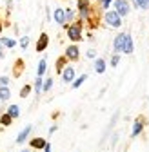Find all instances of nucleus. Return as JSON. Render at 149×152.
<instances>
[{
	"label": "nucleus",
	"instance_id": "obj_20",
	"mask_svg": "<svg viewBox=\"0 0 149 152\" xmlns=\"http://www.w3.org/2000/svg\"><path fill=\"white\" fill-rule=\"evenodd\" d=\"M86 80H87V76H86V74H82V76H80V78H78L77 82H73V87H74V89H78V87H80V85H82Z\"/></svg>",
	"mask_w": 149,
	"mask_h": 152
},
{
	"label": "nucleus",
	"instance_id": "obj_16",
	"mask_svg": "<svg viewBox=\"0 0 149 152\" xmlns=\"http://www.w3.org/2000/svg\"><path fill=\"white\" fill-rule=\"evenodd\" d=\"M95 69H97V72H98V74H102V72L105 71V62H104L102 58H98V60H97V64H95Z\"/></svg>",
	"mask_w": 149,
	"mask_h": 152
},
{
	"label": "nucleus",
	"instance_id": "obj_13",
	"mask_svg": "<svg viewBox=\"0 0 149 152\" xmlns=\"http://www.w3.org/2000/svg\"><path fill=\"white\" fill-rule=\"evenodd\" d=\"M31 147H33V148H44V147H46V140L35 138V140H31Z\"/></svg>",
	"mask_w": 149,
	"mask_h": 152
},
{
	"label": "nucleus",
	"instance_id": "obj_9",
	"mask_svg": "<svg viewBox=\"0 0 149 152\" xmlns=\"http://www.w3.org/2000/svg\"><path fill=\"white\" fill-rule=\"evenodd\" d=\"M133 38L129 36V34H125V42H124V49H122V53H125V54H131L133 53Z\"/></svg>",
	"mask_w": 149,
	"mask_h": 152
},
{
	"label": "nucleus",
	"instance_id": "obj_11",
	"mask_svg": "<svg viewBox=\"0 0 149 152\" xmlns=\"http://www.w3.org/2000/svg\"><path fill=\"white\" fill-rule=\"evenodd\" d=\"M142 129H144V123H142V120H136L135 123H133V130H131V138H136L140 132H142Z\"/></svg>",
	"mask_w": 149,
	"mask_h": 152
},
{
	"label": "nucleus",
	"instance_id": "obj_30",
	"mask_svg": "<svg viewBox=\"0 0 149 152\" xmlns=\"http://www.w3.org/2000/svg\"><path fill=\"white\" fill-rule=\"evenodd\" d=\"M95 54H97V53L93 51V49H91V51H87V58H95Z\"/></svg>",
	"mask_w": 149,
	"mask_h": 152
},
{
	"label": "nucleus",
	"instance_id": "obj_25",
	"mask_svg": "<svg viewBox=\"0 0 149 152\" xmlns=\"http://www.w3.org/2000/svg\"><path fill=\"white\" fill-rule=\"evenodd\" d=\"M51 87H53V80H51V78H47V80H46V83H44V91H49Z\"/></svg>",
	"mask_w": 149,
	"mask_h": 152
},
{
	"label": "nucleus",
	"instance_id": "obj_33",
	"mask_svg": "<svg viewBox=\"0 0 149 152\" xmlns=\"http://www.w3.org/2000/svg\"><path fill=\"white\" fill-rule=\"evenodd\" d=\"M0 31H2V24H0Z\"/></svg>",
	"mask_w": 149,
	"mask_h": 152
},
{
	"label": "nucleus",
	"instance_id": "obj_21",
	"mask_svg": "<svg viewBox=\"0 0 149 152\" xmlns=\"http://www.w3.org/2000/svg\"><path fill=\"white\" fill-rule=\"evenodd\" d=\"M11 120H13V118L9 116V114H7V112H6V114H4V116H2V118H0V123H2V125H11Z\"/></svg>",
	"mask_w": 149,
	"mask_h": 152
},
{
	"label": "nucleus",
	"instance_id": "obj_24",
	"mask_svg": "<svg viewBox=\"0 0 149 152\" xmlns=\"http://www.w3.org/2000/svg\"><path fill=\"white\" fill-rule=\"evenodd\" d=\"M118 62H120V56H118V54H115L113 58H111V65L117 67V65H118Z\"/></svg>",
	"mask_w": 149,
	"mask_h": 152
},
{
	"label": "nucleus",
	"instance_id": "obj_8",
	"mask_svg": "<svg viewBox=\"0 0 149 152\" xmlns=\"http://www.w3.org/2000/svg\"><path fill=\"white\" fill-rule=\"evenodd\" d=\"M78 47L77 45H69L67 49H66V56H67V58L69 60H78Z\"/></svg>",
	"mask_w": 149,
	"mask_h": 152
},
{
	"label": "nucleus",
	"instance_id": "obj_17",
	"mask_svg": "<svg viewBox=\"0 0 149 152\" xmlns=\"http://www.w3.org/2000/svg\"><path fill=\"white\" fill-rule=\"evenodd\" d=\"M7 114H9L11 118H16L18 114H20V109H18V105H11V107L7 109Z\"/></svg>",
	"mask_w": 149,
	"mask_h": 152
},
{
	"label": "nucleus",
	"instance_id": "obj_22",
	"mask_svg": "<svg viewBox=\"0 0 149 152\" xmlns=\"http://www.w3.org/2000/svg\"><path fill=\"white\" fill-rule=\"evenodd\" d=\"M2 45H6V47H15V40H11V38H2Z\"/></svg>",
	"mask_w": 149,
	"mask_h": 152
},
{
	"label": "nucleus",
	"instance_id": "obj_34",
	"mask_svg": "<svg viewBox=\"0 0 149 152\" xmlns=\"http://www.w3.org/2000/svg\"><path fill=\"white\" fill-rule=\"evenodd\" d=\"M22 152H29V150H22Z\"/></svg>",
	"mask_w": 149,
	"mask_h": 152
},
{
	"label": "nucleus",
	"instance_id": "obj_26",
	"mask_svg": "<svg viewBox=\"0 0 149 152\" xmlns=\"http://www.w3.org/2000/svg\"><path fill=\"white\" fill-rule=\"evenodd\" d=\"M27 44H29V38H27V36H24L22 40H20V47H22V49H26V47H27Z\"/></svg>",
	"mask_w": 149,
	"mask_h": 152
},
{
	"label": "nucleus",
	"instance_id": "obj_2",
	"mask_svg": "<svg viewBox=\"0 0 149 152\" xmlns=\"http://www.w3.org/2000/svg\"><path fill=\"white\" fill-rule=\"evenodd\" d=\"M105 22H107L111 27H120V26H122V16H120L117 11H107V13H105Z\"/></svg>",
	"mask_w": 149,
	"mask_h": 152
},
{
	"label": "nucleus",
	"instance_id": "obj_18",
	"mask_svg": "<svg viewBox=\"0 0 149 152\" xmlns=\"http://www.w3.org/2000/svg\"><path fill=\"white\" fill-rule=\"evenodd\" d=\"M42 89H44V87H42V78L38 76V78L35 80V91H36V94H40V92H42Z\"/></svg>",
	"mask_w": 149,
	"mask_h": 152
},
{
	"label": "nucleus",
	"instance_id": "obj_4",
	"mask_svg": "<svg viewBox=\"0 0 149 152\" xmlns=\"http://www.w3.org/2000/svg\"><path fill=\"white\" fill-rule=\"evenodd\" d=\"M47 44H49V36H47L46 33H42L40 38H38V42H36V51H38V53L46 51V49H47Z\"/></svg>",
	"mask_w": 149,
	"mask_h": 152
},
{
	"label": "nucleus",
	"instance_id": "obj_14",
	"mask_svg": "<svg viewBox=\"0 0 149 152\" xmlns=\"http://www.w3.org/2000/svg\"><path fill=\"white\" fill-rule=\"evenodd\" d=\"M133 4L138 9H149V0H133Z\"/></svg>",
	"mask_w": 149,
	"mask_h": 152
},
{
	"label": "nucleus",
	"instance_id": "obj_29",
	"mask_svg": "<svg viewBox=\"0 0 149 152\" xmlns=\"http://www.w3.org/2000/svg\"><path fill=\"white\" fill-rule=\"evenodd\" d=\"M109 4H111V0H102V7H104V9H107Z\"/></svg>",
	"mask_w": 149,
	"mask_h": 152
},
{
	"label": "nucleus",
	"instance_id": "obj_23",
	"mask_svg": "<svg viewBox=\"0 0 149 152\" xmlns=\"http://www.w3.org/2000/svg\"><path fill=\"white\" fill-rule=\"evenodd\" d=\"M29 92H31V87H29V85H26V87H24V89L20 91V96H22V98H26Z\"/></svg>",
	"mask_w": 149,
	"mask_h": 152
},
{
	"label": "nucleus",
	"instance_id": "obj_1",
	"mask_svg": "<svg viewBox=\"0 0 149 152\" xmlns=\"http://www.w3.org/2000/svg\"><path fill=\"white\" fill-rule=\"evenodd\" d=\"M67 38L71 42H78L82 40V26L80 24H71L67 27Z\"/></svg>",
	"mask_w": 149,
	"mask_h": 152
},
{
	"label": "nucleus",
	"instance_id": "obj_27",
	"mask_svg": "<svg viewBox=\"0 0 149 152\" xmlns=\"http://www.w3.org/2000/svg\"><path fill=\"white\" fill-rule=\"evenodd\" d=\"M7 83H9V80L6 76H0V85H7Z\"/></svg>",
	"mask_w": 149,
	"mask_h": 152
},
{
	"label": "nucleus",
	"instance_id": "obj_10",
	"mask_svg": "<svg viewBox=\"0 0 149 152\" xmlns=\"http://www.w3.org/2000/svg\"><path fill=\"white\" fill-rule=\"evenodd\" d=\"M73 78H74V69L73 67H66L62 71V80L67 83V82H73Z\"/></svg>",
	"mask_w": 149,
	"mask_h": 152
},
{
	"label": "nucleus",
	"instance_id": "obj_3",
	"mask_svg": "<svg viewBox=\"0 0 149 152\" xmlns=\"http://www.w3.org/2000/svg\"><path fill=\"white\" fill-rule=\"evenodd\" d=\"M115 11L120 16H127L129 15V2L127 0H117L115 2Z\"/></svg>",
	"mask_w": 149,
	"mask_h": 152
},
{
	"label": "nucleus",
	"instance_id": "obj_6",
	"mask_svg": "<svg viewBox=\"0 0 149 152\" xmlns=\"http://www.w3.org/2000/svg\"><path fill=\"white\" fill-rule=\"evenodd\" d=\"M124 42H125V33H122V34H118V36L115 38L113 45H115V51H117V53H122V49H124Z\"/></svg>",
	"mask_w": 149,
	"mask_h": 152
},
{
	"label": "nucleus",
	"instance_id": "obj_5",
	"mask_svg": "<svg viewBox=\"0 0 149 152\" xmlns=\"http://www.w3.org/2000/svg\"><path fill=\"white\" fill-rule=\"evenodd\" d=\"M55 20H57V24H60V26H64L66 24V11L62 9V7H57L55 9Z\"/></svg>",
	"mask_w": 149,
	"mask_h": 152
},
{
	"label": "nucleus",
	"instance_id": "obj_7",
	"mask_svg": "<svg viewBox=\"0 0 149 152\" xmlns=\"http://www.w3.org/2000/svg\"><path fill=\"white\" fill-rule=\"evenodd\" d=\"M78 11H80L82 18H86L89 15V0H78Z\"/></svg>",
	"mask_w": 149,
	"mask_h": 152
},
{
	"label": "nucleus",
	"instance_id": "obj_31",
	"mask_svg": "<svg viewBox=\"0 0 149 152\" xmlns=\"http://www.w3.org/2000/svg\"><path fill=\"white\" fill-rule=\"evenodd\" d=\"M44 152H51V145H49V143H46V147H44Z\"/></svg>",
	"mask_w": 149,
	"mask_h": 152
},
{
	"label": "nucleus",
	"instance_id": "obj_28",
	"mask_svg": "<svg viewBox=\"0 0 149 152\" xmlns=\"http://www.w3.org/2000/svg\"><path fill=\"white\" fill-rule=\"evenodd\" d=\"M71 18H73V11L67 9V11H66V20H71Z\"/></svg>",
	"mask_w": 149,
	"mask_h": 152
},
{
	"label": "nucleus",
	"instance_id": "obj_32",
	"mask_svg": "<svg viewBox=\"0 0 149 152\" xmlns=\"http://www.w3.org/2000/svg\"><path fill=\"white\" fill-rule=\"evenodd\" d=\"M4 56V53H2V42H0V58Z\"/></svg>",
	"mask_w": 149,
	"mask_h": 152
},
{
	"label": "nucleus",
	"instance_id": "obj_19",
	"mask_svg": "<svg viewBox=\"0 0 149 152\" xmlns=\"http://www.w3.org/2000/svg\"><path fill=\"white\" fill-rule=\"evenodd\" d=\"M46 72V60H40V64H38V69H36V74L38 76H42Z\"/></svg>",
	"mask_w": 149,
	"mask_h": 152
},
{
	"label": "nucleus",
	"instance_id": "obj_15",
	"mask_svg": "<svg viewBox=\"0 0 149 152\" xmlns=\"http://www.w3.org/2000/svg\"><path fill=\"white\" fill-rule=\"evenodd\" d=\"M11 96V91L7 89V85H2L0 87V100H7Z\"/></svg>",
	"mask_w": 149,
	"mask_h": 152
},
{
	"label": "nucleus",
	"instance_id": "obj_12",
	"mask_svg": "<svg viewBox=\"0 0 149 152\" xmlns=\"http://www.w3.org/2000/svg\"><path fill=\"white\" fill-rule=\"evenodd\" d=\"M29 132H31V125H26L24 127V130L18 134V138H16V143H24V140L29 136Z\"/></svg>",
	"mask_w": 149,
	"mask_h": 152
}]
</instances>
